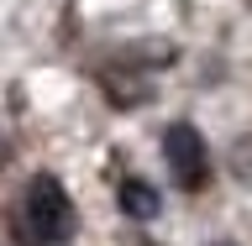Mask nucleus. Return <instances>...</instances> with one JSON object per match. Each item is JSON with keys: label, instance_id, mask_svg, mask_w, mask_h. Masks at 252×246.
Masks as SVG:
<instances>
[{"label": "nucleus", "instance_id": "nucleus-1", "mask_svg": "<svg viewBox=\"0 0 252 246\" xmlns=\"http://www.w3.org/2000/svg\"><path fill=\"white\" fill-rule=\"evenodd\" d=\"M21 215H27V231L32 241H63V236L74 231V204H68V194H63L58 178H32L27 184V204H21Z\"/></svg>", "mask_w": 252, "mask_h": 246}, {"label": "nucleus", "instance_id": "nucleus-2", "mask_svg": "<svg viewBox=\"0 0 252 246\" xmlns=\"http://www.w3.org/2000/svg\"><path fill=\"white\" fill-rule=\"evenodd\" d=\"M163 152H168V168H173V178L184 189H194V184H205V173H210V157H205V141H200V131L194 126H168L163 131Z\"/></svg>", "mask_w": 252, "mask_h": 246}, {"label": "nucleus", "instance_id": "nucleus-3", "mask_svg": "<svg viewBox=\"0 0 252 246\" xmlns=\"http://www.w3.org/2000/svg\"><path fill=\"white\" fill-rule=\"evenodd\" d=\"M121 210H126L131 220H153V215H158V189L126 178V184H121Z\"/></svg>", "mask_w": 252, "mask_h": 246}, {"label": "nucleus", "instance_id": "nucleus-4", "mask_svg": "<svg viewBox=\"0 0 252 246\" xmlns=\"http://www.w3.org/2000/svg\"><path fill=\"white\" fill-rule=\"evenodd\" d=\"M0 157H5V141H0Z\"/></svg>", "mask_w": 252, "mask_h": 246}]
</instances>
